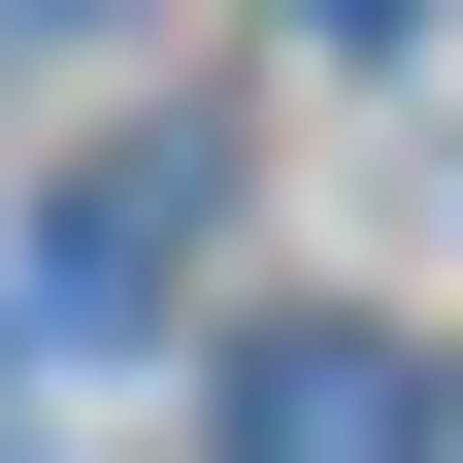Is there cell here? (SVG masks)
I'll use <instances>...</instances> for the list:
<instances>
[{
    "mask_svg": "<svg viewBox=\"0 0 463 463\" xmlns=\"http://www.w3.org/2000/svg\"><path fill=\"white\" fill-rule=\"evenodd\" d=\"M298 33H430V0H298Z\"/></svg>",
    "mask_w": 463,
    "mask_h": 463,
    "instance_id": "3957f363",
    "label": "cell"
},
{
    "mask_svg": "<svg viewBox=\"0 0 463 463\" xmlns=\"http://www.w3.org/2000/svg\"><path fill=\"white\" fill-rule=\"evenodd\" d=\"M165 265H199V133H99L33 199V331H165Z\"/></svg>",
    "mask_w": 463,
    "mask_h": 463,
    "instance_id": "6da1fadb",
    "label": "cell"
},
{
    "mask_svg": "<svg viewBox=\"0 0 463 463\" xmlns=\"http://www.w3.org/2000/svg\"><path fill=\"white\" fill-rule=\"evenodd\" d=\"M33 33H67V0H0V67H33Z\"/></svg>",
    "mask_w": 463,
    "mask_h": 463,
    "instance_id": "277c9868",
    "label": "cell"
},
{
    "mask_svg": "<svg viewBox=\"0 0 463 463\" xmlns=\"http://www.w3.org/2000/svg\"><path fill=\"white\" fill-rule=\"evenodd\" d=\"M430 463H463V397H430Z\"/></svg>",
    "mask_w": 463,
    "mask_h": 463,
    "instance_id": "5b68a950",
    "label": "cell"
},
{
    "mask_svg": "<svg viewBox=\"0 0 463 463\" xmlns=\"http://www.w3.org/2000/svg\"><path fill=\"white\" fill-rule=\"evenodd\" d=\"M232 463H430V364L397 331H265L232 364Z\"/></svg>",
    "mask_w": 463,
    "mask_h": 463,
    "instance_id": "7a4b0ae2",
    "label": "cell"
}]
</instances>
